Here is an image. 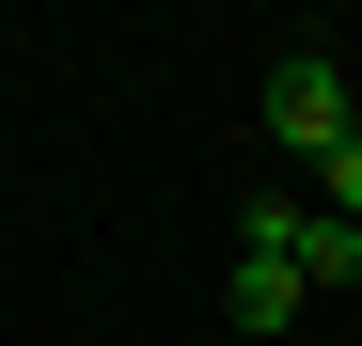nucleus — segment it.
<instances>
[{
  "mask_svg": "<svg viewBox=\"0 0 362 346\" xmlns=\"http://www.w3.org/2000/svg\"><path fill=\"white\" fill-rule=\"evenodd\" d=\"M284 268H299V283H362V220H315V205H299V237H284Z\"/></svg>",
  "mask_w": 362,
  "mask_h": 346,
  "instance_id": "3",
  "label": "nucleus"
},
{
  "mask_svg": "<svg viewBox=\"0 0 362 346\" xmlns=\"http://www.w3.org/2000/svg\"><path fill=\"white\" fill-rule=\"evenodd\" d=\"M346 126H362V110H346V64H331V47H284V64H268V142L315 173Z\"/></svg>",
  "mask_w": 362,
  "mask_h": 346,
  "instance_id": "1",
  "label": "nucleus"
},
{
  "mask_svg": "<svg viewBox=\"0 0 362 346\" xmlns=\"http://www.w3.org/2000/svg\"><path fill=\"white\" fill-rule=\"evenodd\" d=\"M221 315H236V346H299V330H284V315H299V268H284V252H236Z\"/></svg>",
  "mask_w": 362,
  "mask_h": 346,
  "instance_id": "2",
  "label": "nucleus"
},
{
  "mask_svg": "<svg viewBox=\"0 0 362 346\" xmlns=\"http://www.w3.org/2000/svg\"><path fill=\"white\" fill-rule=\"evenodd\" d=\"M315 220H362V126H346V142L315 157Z\"/></svg>",
  "mask_w": 362,
  "mask_h": 346,
  "instance_id": "4",
  "label": "nucleus"
}]
</instances>
